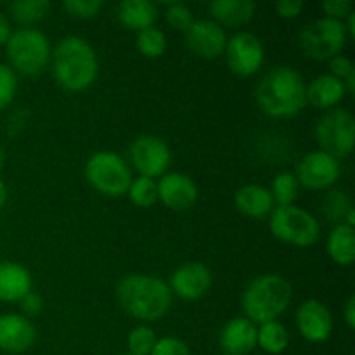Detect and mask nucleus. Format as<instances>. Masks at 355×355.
Returning <instances> with one entry per match:
<instances>
[{
	"instance_id": "obj_1",
	"label": "nucleus",
	"mask_w": 355,
	"mask_h": 355,
	"mask_svg": "<svg viewBox=\"0 0 355 355\" xmlns=\"http://www.w3.org/2000/svg\"><path fill=\"white\" fill-rule=\"evenodd\" d=\"M255 99L267 116H297L307 104L305 82L297 69L290 66H276L262 76L257 85Z\"/></svg>"
},
{
	"instance_id": "obj_2",
	"label": "nucleus",
	"mask_w": 355,
	"mask_h": 355,
	"mask_svg": "<svg viewBox=\"0 0 355 355\" xmlns=\"http://www.w3.org/2000/svg\"><path fill=\"white\" fill-rule=\"evenodd\" d=\"M116 298L128 315L144 322L162 319L172 305L168 284L146 274L125 276L116 286Z\"/></svg>"
},
{
	"instance_id": "obj_3",
	"label": "nucleus",
	"mask_w": 355,
	"mask_h": 355,
	"mask_svg": "<svg viewBox=\"0 0 355 355\" xmlns=\"http://www.w3.org/2000/svg\"><path fill=\"white\" fill-rule=\"evenodd\" d=\"M55 82L69 92H82L92 87L99 73V61L92 45L82 37H66L52 54Z\"/></svg>"
},
{
	"instance_id": "obj_4",
	"label": "nucleus",
	"mask_w": 355,
	"mask_h": 355,
	"mask_svg": "<svg viewBox=\"0 0 355 355\" xmlns=\"http://www.w3.org/2000/svg\"><path fill=\"white\" fill-rule=\"evenodd\" d=\"M293 300V288L279 274L255 277L243 295V311L253 324L277 321Z\"/></svg>"
},
{
	"instance_id": "obj_5",
	"label": "nucleus",
	"mask_w": 355,
	"mask_h": 355,
	"mask_svg": "<svg viewBox=\"0 0 355 355\" xmlns=\"http://www.w3.org/2000/svg\"><path fill=\"white\" fill-rule=\"evenodd\" d=\"M6 51L12 69L26 76L42 73L51 61V45L47 37L35 28H19L12 31L6 44Z\"/></svg>"
},
{
	"instance_id": "obj_6",
	"label": "nucleus",
	"mask_w": 355,
	"mask_h": 355,
	"mask_svg": "<svg viewBox=\"0 0 355 355\" xmlns=\"http://www.w3.org/2000/svg\"><path fill=\"white\" fill-rule=\"evenodd\" d=\"M347 38L349 35L343 21L319 17L302 28L298 33V47L309 59L329 61L335 55L342 54Z\"/></svg>"
},
{
	"instance_id": "obj_7",
	"label": "nucleus",
	"mask_w": 355,
	"mask_h": 355,
	"mask_svg": "<svg viewBox=\"0 0 355 355\" xmlns=\"http://www.w3.org/2000/svg\"><path fill=\"white\" fill-rule=\"evenodd\" d=\"M269 227L279 241L300 248L314 245L321 236V225L314 215L297 205L274 208L270 214Z\"/></svg>"
},
{
	"instance_id": "obj_8",
	"label": "nucleus",
	"mask_w": 355,
	"mask_h": 355,
	"mask_svg": "<svg viewBox=\"0 0 355 355\" xmlns=\"http://www.w3.org/2000/svg\"><path fill=\"white\" fill-rule=\"evenodd\" d=\"M85 179L97 193L107 198H118L127 194L132 172L116 153L99 151L87 162Z\"/></svg>"
},
{
	"instance_id": "obj_9",
	"label": "nucleus",
	"mask_w": 355,
	"mask_h": 355,
	"mask_svg": "<svg viewBox=\"0 0 355 355\" xmlns=\"http://www.w3.org/2000/svg\"><path fill=\"white\" fill-rule=\"evenodd\" d=\"M315 139L321 151L333 158H345L354 151L355 120L347 110H331L315 125Z\"/></svg>"
},
{
	"instance_id": "obj_10",
	"label": "nucleus",
	"mask_w": 355,
	"mask_h": 355,
	"mask_svg": "<svg viewBox=\"0 0 355 355\" xmlns=\"http://www.w3.org/2000/svg\"><path fill=\"white\" fill-rule=\"evenodd\" d=\"M224 55L229 69L234 75L252 76L262 68L266 51L257 35L250 33V31H239L227 38Z\"/></svg>"
},
{
	"instance_id": "obj_11",
	"label": "nucleus",
	"mask_w": 355,
	"mask_h": 355,
	"mask_svg": "<svg viewBox=\"0 0 355 355\" xmlns=\"http://www.w3.org/2000/svg\"><path fill=\"white\" fill-rule=\"evenodd\" d=\"M130 159L141 177L155 180L168 170L172 153L166 142L156 135H141L130 146Z\"/></svg>"
},
{
	"instance_id": "obj_12",
	"label": "nucleus",
	"mask_w": 355,
	"mask_h": 355,
	"mask_svg": "<svg viewBox=\"0 0 355 355\" xmlns=\"http://www.w3.org/2000/svg\"><path fill=\"white\" fill-rule=\"evenodd\" d=\"M340 162L324 151L305 155L297 166V182L311 191H324L335 186L340 179Z\"/></svg>"
},
{
	"instance_id": "obj_13",
	"label": "nucleus",
	"mask_w": 355,
	"mask_h": 355,
	"mask_svg": "<svg viewBox=\"0 0 355 355\" xmlns=\"http://www.w3.org/2000/svg\"><path fill=\"white\" fill-rule=\"evenodd\" d=\"M214 276L207 266L200 262H187L177 267L170 277V291L182 300H200L210 291Z\"/></svg>"
},
{
	"instance_id": "obj_14",
	"label": "nucleus",
	"mask_w": 355,
	"mask_h": 355,
	"mask_svg": "<svg viewBox=\"0 0 355 355\" xmlns=\"http://www.w3.org/2000/svg\"><path fill=\"white\" fill-rule=\"evenodd\" d=\"M186 45L193 54L203 59H217L224 54L227 35L211 19H198L186 31Z\"/></svg>"
},
{
	"instance_id": "obj_15",
	"label": "nucleus",
	"mask_w": 355,
	"mask_h": 355,
	"mask_svg": "<svg viewBox=\"0 0 355 355\" xmlns=\"http://www.w3.org/2000/svg\"><path fill=\"white\" fill-rule=\"evenodd\" d=\"M297 326L300 335L311 343H322L333 333L331 311L322 302L305 300L297 311Z\"/></svg>"
},
{
	"instance_id": "obj_16",
	"label": "nucleus",
	"mask_w": 355,
	"mask_h": 355,
	"mask_svg": "<svg viewBox=\"0 0 355 355\" xmlns=\"http://www.w3.org/2000/svg\"><path fill=\"white\" fill-rule=\"evenodd\" d=\"M158 200L170 210L186 211L196 203L198 187L186 173H168L158 182Z\"/></svg>"
},
{
	"instance_id": "obj_17",
	"label": "nucleus",
	"mask_w": 355,
	"mask_h": 355,
	"mask_svg": "<svg viewBox=\"0 0 355 355\" xmlns=\"http://www.w3.org/2000/svg\"><path fill=\"white\" fill-rule=\"evenodd\" d=\"M37 329L19 314L0 315V350L7 354H23L33 347Z\"/></svg>"
},
{
	"instance_id": "obj_18",
	"label": "nucleus",
	"mask_w": 355,
	"mask_h": 355,
	"mask_svg": "<svg viewBox=\"0 0 355 355\" xmlns=\"http://www.w3.org/2000/svg\"><path fill=\"white\" fill-rule=\"evenodd\" d=\"M222 352L225 355H248L257 347V324L246 318H234L222 328Z\"/></svg>"
},
{
	"instance_id": "obj_19",
	"label": "nucleus",
	"mask_w": 355,
	"mask_h": 355,
	"mask_svg": "<svg viewBox=\"0 0 355 355\" xmlns=\"http://www.w3.org/2000/svg\"><path fill=\"white\" fill-rule=\"evenodd\" d=\"M236 208L239 214L250 218H263L272 214L274 200L269 189L257 184H248L238 189L234 196Z\"/></svg>"
},
{
	"instance_id": "obj_20",
	"label": "nucleus",
	"mask_w": 355,
	"mask_h": 355,
	"mask_svg": "<svg viewBox=\"0 0 355 355\" xmlns=\"http://www.w3.org/2000/svg\"><path fill=\"white\" fill-rule=\"evenodd\" d=\"M345 85L342 80L331 75H319L305 85V99L319 110H329L345 97Z\"/></svg>"
},
{
	"instance_id": "obj_21",
	"label": "nucleus",
	"mask_w": 355,
	"mask_h": 355,
	"mask_svg": "<svg viewBox=\"0 0 355 355\" xmlns=\"http://www.w3.org/2000/svg\"><path fill=\"white\" fill-rule=\"evenodd\" d=\"M31 291V276L16 262H0V302H19Z\"/></svg>"
},
{
	"instance_id": "obj_22",
	"label": "nucleus",
	"mask_w": 355,
	"mask_h": 355,
	"mask_svg": "<svg viewBox=\"0 0 355 355\" xmlns=\"http://www.w3.org/2000/svg\"><path fill=\"white\" fill-rule=\"evenodd\" d=\"M255 2L252 0H215L210 3V12L215 17V23L220 26L239 28L250 23L255 16Z\"/></svg>"
},
{
	"instance_id": "obj_23",
	"label": "nucleus",
	"mask_w": 355,
	"mask_h": 355,
	"mask_svg": "<svg viewBox=\"0 0 355 355\" xmlns=\"http://www.w3.org/2000/svg\"><path fill=\"white\" fill-rule=\"evenodd\" d=\"M118 19L128 30L142 31L155 26L158 7L149 0H123L118 6Z\"/></svg>"
},
{
	"instance_id": "obj_24",
	"label": "nucleus",
	"mask_w": 355,
	"mask_h": 355,
	"mask_svg": "<svg viewBox=\"0 0 355 355\" xmlns=\"http://www.w3.org/2000/svg\"><path fill=\"white\" fill-rule=\"evenodd\" d=\"M329 259L343 267L352 266L355 259V229L347 224H338L328 236L326 243Z\"/></svg>"
},
{
	"instance_id": "obj_25",
	"label": "nucleus",
	"mask_w": 355,
	"mask_h": 355,
	"mask_svg": "<svg viewBox=\"0 0 355 355\" xmlns=\"http://www.w3.org/2000/svg\"><path fill=\"white\" fill-rule=\"evenodd\" d=\"M290 333L279 321L263 322L257 328V345L263 352L270 355H279L288 349Z\"/></svg>"
},
{
	"instance_id": "obj_26",
	"label": "nucleus",
	"mask_w": 355,
	"mask_h": 355,
	"mask_svg": "<svg viewBox=\"0 0 355 355\" xmlns=\"http://www.w3.org/2000/svg\"><path fill=\"white\" fill-rule=\"evenodd\" d=\"M10 16L14 21L23 26L40 23L51 12V2L49 0H16L9 6Z\"/></svg>"
},
{
	"instance_id": "obj_27",
	"label": "nucleus",
	"mask_w": 355,
	"mask_h": 355,
	"mask_svg": "<svg viewBox=\"0 0 355 355\" xmlns=\"http://www.w3.org/2000/svg\"><path fill=\"white\" fill-rule=\"evenodd\" d=\"M352 210V201L345 191L331 189L324 194L322 198V214L328 220L336 222V224H343L345 215Z\"/></svg>"
},
{
	"instance_id": "obj_28",
	"label": "nucleus",
	"mask_w": 355,
	"mask_h": 355,
	"mask_svg": "<svg viewBox=\"0 0 355 355\" xmlns=\"http://www.w3.org/2000/svg\"><path fill=\"white\" fill-rule=\"evenodd\" d=\"M127 194L135 207L149 208L158 201V184L148 177H137L132 179Z\"/></svg>"
},
{
	"instance_id": "obj_29",
	"label": "nucleus",
	"mask_w": 355,
	"mask_h": 355,
	"mask_svg": "<svg viewBox=\"0 0 355 355\" xmlns=\"http://www.w3.org/2000/svg\"><path fill=\"white\" fill-rule=\"evenodd\" d=\"M137 49L144 58L158 59L166 51V37L156 26L146 28L137 35Z\"/></svg>"
},
{
	"instance_id": "obj_30",
	"label": "nucleus",
	"mask_w": 355,
	"mask_h": 355,
	"mask_svg": "<svg viewBox=\"0 0 355 355\" xmlns=\"http://www.w3.org/2000/svg\"><path fill=\"white\" fill-rule=\"evenodd\" d=\"M270 194H272L274 203H277L279 207L293 205L298 196V182L295 173H290V172L277 173L272 180V191H270Z\"/></svg>"
},
{
	"instance_id": "obj_31",
	"label": "nucleus",
	"mask_w": 355,
	"mask_h": 355,
	"mask_svg": "<svg viewBox=\"0 0 355 355\" xmlns=\"http://www.w3.org/2000/svg\"><path fill=\"white\" fill-rule=\"evenodd\" d=\"M156 335L149 326H137L128 333L127 347L132 355H149L156 343Z\"/></svg>"
},
{
	"instance_id": "obj_32",
	"label": "nucleus",
	"mask_w": 355,
	"mask_h": 355,
	"mask_svg": "<svg viewBox=\"0 0 355 355\" xmlns=\"http://www.w3.org/2000/svg\"><path fill=\"white\" fill-rule=\"evenodd\" d=\"M165 17L166 23H168L173 30L182 31V33H186V31L193 26L194 21H196L194 19L193 10L180 2L170 3L165 10Z\"/></svg>"
},
{
	"instance_id": "obj_33",
	"label": "nucleus",
	"mask_w": 355,
	"mask_h": 355,
	"mask_svg": "<svg viewBox=\"0 0 355 355\" xmlns=\"http://www.w3.org/2000/svg\"><path fill=\"white\" fill-rule=\"evenodd\" d=\"M17 90V76L10 66L0 62V111L12 103Z\"/></svg>"
},
{
	"instance_id": "obj_34",
	"label": "nucleus",
	"mask_w": 355,
	"mask_h": 355,
	"mask_svg": "<svg viewBox=\"0 0 355 355\" xmlns=\"http://www.w3.org/2000/svg\"><path fill=\"white\" fill-rule=\"evenodd\" d=\"M103 0H66L62 3L66 12L73 17H82V19H90L96 17L103 9Z\"/></svg>"
},
{
	"instance_id": "obj_35",
	"label": "nucleus",
	"mask_w": 355,
	"mask_h": 355,
	"mask_svg": "<svg viewBox=\"0 0 355 355\" xmlns=\"http://www.w3.org/2000/svg\"><path fill=\"white\" fill-rule=\"evenodd\" d=\"M149 355H191V349L184 340L175 336H165V338L156 340Z\"/></svg>"
},
{
	"instance_id": "obj_36",
	"label": "nucleus",
	"mask_w": 355,
	"mask_h": 355,
	"mask_svg": "<svg viewBox=\"0 0 355 355\" xmlns=\"http://www.w3.org/2000/svg\"><path fill=\"white\" fill-rule=\"evenodd\" d=\"M321 9L326 14L324 17L336 21H343L350 12H354V6L349 0H322Z\"/></svg>"
},
{
	"instance_id": "obj_37",
	"label": "nucleus",
	"mask_w": 355,
	"mask_h": 355,
	"mask_svg": "<svg viewBox=\"0 0 355 355\" xmlns=\"http://www.w3.org/2000/svg\"><path fill=\"white\" fill-rule=\"evenodd\" d=\"M355 71L354 68V62L350 61L347 55H335L333 59H329V75L335 76L338 80H345L350 73Z\"/></svg>"
},
{
	"instance_id": "obj_38",
	"label": "nucleus",
	"mask_w": 355,
	"mask_h": 355,
	"mask_svg": "<svg viewBox=\"0 0 355 355\" xmlns=\"http://www.w3.org/2000/svg\"><path fill=\"white\" fill-rule=\"evenodd\" d=\"M274 7H276V12L279 17H283V19H295L304 10V2L302 0H279Z\"/></svg>"
},
{
	"instance_id": "obj_39",
	"label": "nucleus",
	"mask_w": 355,
	"mask_h": 355,
	"mask_svg": "<svg viewBox=\"0 0 355 355\" xmlns=\"http://www.w3.org/2000/svg\"><path fill=\"white\" fill-rule=\"evenodd\" d=\"M19 307L26 315H38L42 312V309H44V300H42V297L38 293L30 291V293L24 295L19 300Z\"/></svg>"
},
{
	"instance_id": "obj_40",
	"label": "nucleus",
	"mask_w": 355,
	"mask_h": 355,
	"mask_svg": "<svg viewBox=\"0 0 355 355\" xmlns=\"http://www.w3.org/2000/svg\"><path fill=\"white\" fill-rule=\"evenodd\" d=\"M343 319H345L347 326L350 329L355 328V297L350 295L345 302V307H343Z\"/></svg>"
},
{
	"instance_id": "obj_41",
	"label": "nucleus",
	"mask_w": 355,
	"mask_h": 355,
	"mask_svg": "<svg viewBox=\"0 0 355 355\" xmlns=\"http://www.w3.org/2000/svg\"><path fill=\"white\" fill-rule=\"evenodd\" d=\"M10 35H12V30H10L9 19H7V17L0 12V45L7 44V40H9Z\"/></svg>"
},
{
	"instance_id": "obj_42",
	"label": "nucleus",
	"mask_w": 355,
	"mask_h": 355,
	"mask_svg": "<svg viewBox=\"0 0 355 355\" xmlns=\"http://www.w3.org/2000/svg\"><path fill=\"white\" fill-rule=\"evenodd\" d=\"M345 24V30H347V35L349 37H355V12H350L349 16H347V23Z\"/></svg>"
},
{
	"instance_id": "obj_43",
	"label": "nucleus",
	"mask_w": 355,
	"mask_h": 355,
	"mask_svg": "<svg viewBox=\"0 0 355 355\" xmlns=\"http://www.w3.org/2000/svg\"><path fill=\"white\" fill-rule=\"evenodd\" d=\"M343 85H345V92H349L350 96L355 94V71L350 73L345 80H343Z\"/></svg>"
},
{
	"instance_id": "obj_44",
	"label": "nucleus",
	"mask_w": 355,
	"mask_h": 355,
	"mask_svg": "<svg viewBox=\"0 0 355 355\" xmlns=\"http://www.w3.org/2000/svg\"><path fill=\"white\" fill-rule=\"evenodd\" d=\"M6 200H7V187L6 184H3V180L0 179V208L6 205Z\"/></svg>"
},
{
	"instance_id": "obj_45",
	"label": "nucleus",
	"mask_w": 355,
	"mask_h": 355,
	"mask_svg": "<svg viewBox=\"0 0 355 355\" xmlns=\"http://www.w3.org/2000/svg\"><path fill=\"white\" fill-rule=\"evenodd\" d=\"M3 159H6V153H3V149H0V168L3 165Z\"/></svg>"
},
{
	"instance_id": "obj_46",
	"label": "nucleus",
	"mask_w": 355,
	"mask_h": 355,
	"mask_svg": "<svg viewBox=\"0 0 355 355\" xmlns=\"http://www.w3.org/2000/svg\"><path fill=\"white\" fill-rule=\"evenodd\" d=\"M125 355H132V354H125Z\"/></svg>"
}]
</instances>
